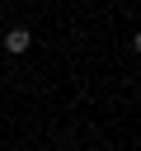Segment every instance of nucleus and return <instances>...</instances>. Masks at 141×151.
<instances>
[{"mask_svg":"<svg viewBox=\"0 0 141 151\" xmlns=\"http://www.w3.org/2000/svg\"><path fill=\"white\" fill-rule=\"evenodd\" d=\"M0 42H5V52H9V57H19V52H28V47H33V33H28V28H9Z\"/></svg>","mask_w":141,"mask_h":151,"instance_id":"obj_1","label":"nucleus"},{"mask_svg":"<svg viewBox=\"0 0 141 151\" xmlns=\"http://www.w3.org/2000/svg\"><path fill=\"white\" fill-rule=\"evenodd\" d=\"M132 52H136V57H141V28H136V33H132Z\"/></svg>","mask_w":141,"mask_h":151,"instance_id":"obj_2","label":"nucleus"}]
</instances>
